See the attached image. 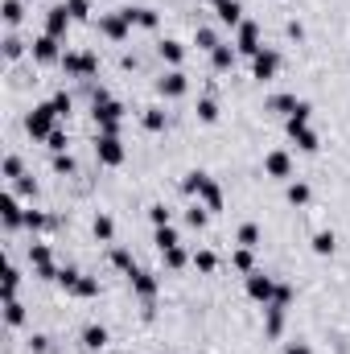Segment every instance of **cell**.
<instances>
[{
  "instance_id": "db71d44e",
  "label": "cell",
  "mask_w": 350,
  "mask_h": 354,
  "mask_svg": "<svg viewBox=\"0 0 350 354\" xmlns=\"http://www.w3.org/2000/svg\"><path fill=\"white\" fill-rule=\"evenodd\" d=\"M45 144H50V148H54V153H66V132H62V128H54V132H50V140H45Z\"/></svg>"
},
{
  "instance_id": "816d5d0a",
  "label": "cell",
  "mask_w": 350,
  "mask_h": 354,
  "mask_svg": "<svg viewBox=\"0 0 350 354\" xmlns=\"http://www.w3.org/2000/svg\"><path fill=\"white\" fill-rule=\"evenodd\" d=\"M50 103H54V111H58V115H70V107H74V99H70L66 91H58V95H54Z\"/></svg>"
},
{
  "instance_id": "52a82bcc",
  "label": "cell",
  "mask_w": 350,
  "mask_h": 354,
  "mask_svg": "<svg viewBox=\"0 0 350 354\" xmlns=\"http://www.w3.org/2000/svg\"><path fill=\"white\" fill-rule=\"evenodd\" d=\"M272 293H276V280L264 276V272H248V297L260 301V305H272Z\"/></svg>"
},
{
  "instance_id": "7c38bea8",
  "label": "cell",
  "mask_w": 350,
  "mask_h": 354,
  "mask_svg": "<svg viewBox=\"0 0 350 354\" xmlns=\"http://www.w3.org/2000/svg\"><path fill=\"white\" fill-rule=\"evenodd\" d=\"M128 21H124V12H107V16H99V33L107 37V41H128Z\"/></svg>"
},
{
  "instance_id": "8992f818",
  "label": "cell",
  "mask_w": 350,
  "mask_h": 354,
  "mask_svg": "<svg viewBox=\"0 0 350 354\" xmlns=\"http://www.w3.org/2000/svg\"><path fill=\"white\" fill-rule=\"evenodd\" d=\"M29 264H33V272H37L41 280H58V264H54V256H50L45 243H33V247H29Z\"/></svg>"
},
{
  "instance_id": "ba28073f",
  "label": "cell",
  "mask_w": 350,
  "mask_h": 354,
  "mask_svg": "<svg viewBox=\"0 0 350 354\" xmlns=\"http://www.w3.org/2000/svg\"><path fill=\"white\" fill-rule=\"evenodd\" d=\"M70 25H74V16L66 12V0H62V4H54V8L45 12V33H50V37H58V41H62Z\"/></svg>"
},
{
  "instance_id": "f35d334b",
  "label": "cell",
  "mask_w": 350,
  "mask_h": 354,
  "mask_svg": "<svg viewBox=\"0 0 350 354\" xmlns=\"http://www.w3.org/2000/svg\"><path fill=\"white\" fill-rule=\"evenodd\" d=\"M17 285H21V272L8 264V268H4V289H0V293H4V301H12V297H17Z\"/></svg>"
},
{
  "instance_id": "1f68e13d",
  "label": "cell",
  "mask_w": 350,
  "mask_h": 354,
  "mask_svg": "<svg viewBox=\"0 0 350 354\" xmlns=\"http://www.w3.org/2000/svg\"><path fill=\"white\" fill-rule=\"evenodd\" d=\"M4 322H8L12 330H17V326H25V305H21L17 297H12V301H4Z\"/></svg>"
},
{
  "instance_id": "bcb514c9",
  "label": "cell",
  "mask_w": 350,
  "mask_h": 354,
  "mask_svg": "<svg viewBox=\"0 0 350 354\" xmlns=\"http://www.w3.org/2000/svg\"><path fill=\"white\" fill-rule=\"evenodd\" d=\"M21 54H25V41H21V37H12V33H8V37H4V58H8V62H12V58H21Z\"/></svg>"
},
{
  "instance_id": "8d00e7d4",
  "label": "cell",
  "mask_w": 350,
  "mask_h": 354,
  "mask_svg": "<svg viewBox=\"0 0 350 354\" xmlns=\"http://www.w3.org/2000/svg\"><path fill=\"white\" fill-rule=\"evenodd\" d=\"M194 268H198V272H206V276H210V272H215V268H219V256H215V252H194Z\"/></svg>"
},
{
  "instance_id": "d4e9b609",
  "label": "cell",
  "mask_w": 350,
  "mask_h": 354,
  "mask_svg": "<svg viewBox=\"0 0 350 354\" xmlns=\"http://www.w3.org/2000/svg\"><path fill=\"white\" fill-rule=\"evenodd\" d=\"M153 243H157V252H169V247H177L182 239H177L173 223H169V227H157V231H153Z\"/></svg>"
},
{
  "instance_id": "603a6c76",
  "label": "cell",
  "mask_w": 350,
  "mask_h": 354,
  "mask_svg": "<svg viewBox=\"0 0 350 354\" xmlns=\"http://www.w3.org/2000/svg\"><path fill=\"white\" fill-rule=\"evenodd\" d=\"M235 58H239V49H235V45H219V49L210 54L215 70H231V66H235Z\"/></svg>"
},
{
  "instance_id": "7dc6e473",
  "label": "cell",
  "mask_w": 350,
  "mask_h": 354,
  "mask_svg": "<svg viewBox=\"0 0 350 354\" xmlns=\"http://www.w3.org/2000/svg\"><path fill=\"white\" fill-rule=\"evenodd\" d=\"M12 194H25V198H37V181H33V177H17V181H12Z\"/></svg>"
},
{
  "instance_id": "f1b7e54d",
  "label": "cell",
  "mask_w": 350,
  "mask_h": 354,
  "mask_svg": "<svg viewBox=\"0 0 350 354\" xmlns=\"http://www.w3.org/2000/svg\"><path fill=\"white\" fill-rule=\"evenodd\" d=\"M0 173H4V181H8V186H12L17 177H25V165H21V157H12V153H8V157H4V165H0Z\"/></svg>"
},
{
  "instance_id": "7402d4cb",
  "label": "cell",
  "mask_w": 350,
  "mask_h": 354,
  "mask_svg": "<svg viewBox=\"0 0 350 354\" xmlns=\"http://www.w3.org/2000/svg\"><path fill=\"white\" fill-rule=\"evenodd\" d=\"M206 177H210V173H202V169H190V173L182 177V194L198 198V194H202V186H206Z\"/></svg>"
},
{
  "instance_id": "d6986e66",
  "label": "cell",
  "mask_w": 350,
  "mask_h": 354,
  "mask_svg": "<svg viewBox=\"0 0 350 354\" xmlns=\"http://www.w3.org/2000/svg\"><path fill=\"white\" fill-rule=\"evenodd\" d=\"M198 202H202L206 210H223V190H219V181H215V177H206V186H202Z\"/></svg>"
},
{
  "instance_id": "6da1fadb",
  "label": "cell",
  "mask_w": 350,
  "mask_h": 354,
  "mask_svg": "<svg viewBox=\"0 0 350 354\" xmlns=\"http://www.w3.org/2000/svg\"><path fill=\"white\" fill-rule=\"evenodd\" d=\"M91 115H95V124H99V132H103V136H120L124 107H120L103 87H95V91H91Z\"/></svg>"
},
{
  "instance_id": "11a10c76",
  "label": "cell",
  "mask_w": 350,
  "mask_h": 354,
  "mask_svg": "<svg viewBox=\"0 0 350 354\" xmlns=\"http://www.w3.org/2000/svg\"><path fill=\"white\" fill-rule=\"evenodd\" d=\"M309 115H314V107H309V103L301 99V103H297V111H293L289 120H301V124H309Z\"/></svg>"
},
{
  "instance_id": "484cf974",
  "label": "cell",
  "mask_w": 350,
  "mask_h": 354,
  "mask_svg": "<svg viewBox=\"0 0 350 354\" xmlns=\"http://www.w3.org/2000/svg\"><path fill=\"white\" fill-rule=\"evenodd\" d=\"M83 346H87V351H103V346H107V330H103V326H87V330H83Z\"/></svg>"
},
{
  "instance_id": "ab89813d",
  "label": "cell",
  "mask_w": 350,
  "mask_h": 354,
  "mask_svg": "<svg viewBox=\"0 0 350 354\" xmlns=\"http://www.w3.org/2000/svg\"><path fill=\"white\" fill-rule=\"evenodd\" d=\"M198 120L202 124H215L219 120V103L215 99H198Z\"/></svg>"
},
{
  "instance_id": "f907efd6",
  "label": "cell",
  "mask_w": 350,
  "mask_h": 354,
  "mask_svg": "<svg viewBox=\"0 0 350 354\" xmlns=\"http://www.w3.org/2000/svg\"><path fill=\"white\" fill-rule=\"evenodd\" d=\"M78 276H83V272H78V268H58V285H62V289H66V293H70V289H74V285H78Z\"/></svg>"
},
{
  "instance_id": "9a60e30c",
  "label": "cell",
  "mask_w": 350,
  "mask_h": 354,
  "mask_svg": "<svg viewBox=\"0 0 350 354\" xmlns=\"http://www.w3.org/2000/svg\"><path fill=\"white\" fill-rule=\"evenodd\" d=\"M264 173H268V177H281V181H285V177H293V157H289L285 148L268 153V157H264Z\"/></svg>"
},
{
  "instance_id": "277c9868",
  "label": "cell",
  "mask_w": 350,
  "mask_h": 354,
  "mask_svg": "<svg viewBox=\"0 0 350 354\" xmlns=\"http://www.w3.org/2000/svg\"><path fill=\"white\" fill-rule=\"evenodd\" d=\"M285 128H289V136H293V144H297L301 153H318V148H322V136H318L309 124H301V120H285Z\"/></svg>"
},
{
  "instance_id": "4fadbf2b",
  "label": "cell",
  "mask_w": 350,
  "mask_h": 354,
  "mask_svg": "<svg viewBox=\"0 0 350 354\" xmlns=\"http://www.w3.org/2000/svg\"><path fill=\"white\" fill-rule=\"evenodd\" d=\"M157 91H161L165 99H182V95L190 91V78H186L182 70H169V74H161V78H157Z\"/></svg>"
},
{
  "instance_id": "30bf717a",
  "label": "cell",
  "mask_w": 350,
  "mask_h": 354,
  "mask_svg": "<svg viewBox=\"0 0 350 354\" xmlns=\"http://www.w3.org/2000/svg\"><path fill=\"white\" fill-rule=\"evenodd\" d=\"M276 70H281V54H276V49H260V54L252 58V74H256L260 82L276 78Z\"/></svg>"
},
{
  "instance_id": "4dcf8cb0",
  "label": "cell",
  "mask_w": 350,
  "mask_h": 354,
  "mask_svg": "<svg viewBox=\"0 0 350 354\" xmlns=\"http://www.w3.org/2000/svg\"><path fill=\"white\" fill-rule=\"evenodd\" d=\"M70 293L83 297V301H91V297H99V280H95V276H78V285H74Z\"/></svg>"
},
{
  "instance_id": "6f0895ef",
  "label": "cell",
  "mask_w": 350,
  "mask_h": 354,
  "mask_svg": "<svg viewBox=\"0 0 350 354\" xmlns=\"http://www.w3.org/2000/svg\"><path fill=\"white\" fill-rule=\"evenodd\" d=\"M33 351H37V354H45V351H50V342H45L41 334H33Z\"/></svg>"
},
{
  "instance_id": "44dd1931",
  "label": "cell",
  "mask_w": 350,
  "mask_h": 354,
  "mask_svg": "<svg viewBox=\"0 0 350 354\" xmlns=\"http://www.w3.org/2000/svg\"><path fill=\"white\" fill-rule=\"evenodd\" d=\"M157 49H161V58H165L169 66H182V58H186V45H182V41H173V37H165Z\"/></svg>"
},
{
  "instance_id": "7bdbcfd3",
  "label": "cell",
  "mask_w": 350,
  "mask_h": 354,
  "mask_svg": "<svg viewBox=\"0 0 350 354\" xmlns=\"http://www.w3.org/2000/svg\"><path fill=\"white\" fill-rule=\"evenodd\" d=\"M149 219H153V227H169V206L165 202H153L149 206Z\"/></svg>"
},
{
  "instance_id": "5bb4252c",
  "label": "cell",
  "mask_w": 350,
  "mask_h": 354,
  "mask_svg": "<svg viewBox=\"0 0 350 354\" xmlns=\"http://www.w3.org/2000/svg\"><path fill=\"white\" fill-rule=\"evenodd\" d=\"M33 58L37 62H62V45H58V37H50V33H41V37H33Z\"/></svg>"
},
{
  "instance_id": "2e32d148",
  "label": "cell",
  "mask_w": 350,
  "mask_h": 354,
  "mask_svg": "<svg viewBox=\"0 0 350 354\" xmlns=\"http://www.w3.org/2000/svg\"><path fill=\"white\" fill-rule=\"evenodd\" d=\"M0 219H4L8 231L25 227V210H21V202H17V194H4V202H0Z\"/></svg>"
},
{
  "instance_id": "8fae6325",
  "label": "cell",
  "mask_w": 350,
  "mask_h": 354,
  "mask_svg": "<svg viewBox=\"0 0 350 354\" xmlns=\"http://www.w3.org/2000/svg\"><path fill=\"white\" fill-rule=\"evenodd\" d=\"M128 280H132V293H136L140 301H153V297H157V289H161V280H157L153 272H144V268H132V272H128Z\"/></svg>"
},
{
  "instance_id": "4316f807",
  "label": "cell",
  "mask_w": 350,
  "mask_h": 354,
  "mask_svg": "<svg viewBox=\"0 0 350 354\" xmlns=\"http://www.w3.org/2000/svg\"><path fill=\"white\" fill-rule=\"evenodd\" d=\"M194 45H198V49H210V54H215V49H219L223 41H219V33H215V29H206V25H202V29H194Z\"/></svg>"
},
{
  "instance_id": "cb8c5ba5",
  "label": "cell",
  "mask_w": 350,
  "mask_h": 354,
  "mask_svg": "<svg viewBox=\"0 0 350 354\" xmlns=\"http://www.w3.org/2000/svg\"><path fill=\"white\" fill-rule=\"evenodd\" d=\"M297 103H301L297 95H272V99H268V111H281V115L289 120V115L297 111Z\"/></svg>"
},
{
  "instance_id": "f6af8a7d",
  "label": "cell",
  "mask_w": 350,
  "mask_h": 354,
  "mask_svg": "<svg viewBox=\"0 0 350 354\" xmlns=\"http://www.w3.org/2000/svg\"><path fill=\"white\" fill-rule=\"evenodd\" d=\"M66 12H70L74 21H87V16H91V0H66Z\"/></svg>"
},
{
  "instance_id": "d6a6232c",
  "label": "cell",
  "mask_w": 350,
  "mask_h": 354,
  "mask_svg": "<svg viewBox=\"0 0 350 354\" xmlns=\"http://www.w3.org/2000/svg\"><path fill=\"white\" fill-rule=\"evenodd\" d=\"M0 16H4V25H21L25 4H21V0H4V4H0Z\"/></svg>"
},
{
  "instance_id": "9c48e42d",
  "label": "cell",
  "mask_w": 350,
  "mask_h": 354,
  "mask_svg": "<svg viewBox=\"0 0 350 354\" xmlns=\"http://www.w3.org/2000/svg\"><path fill=\"white\" fill-rule=\"evenodd\" d=\"M235 49H239V54H248V58H256V54L264 49V45H260V25H256V21H243V25H239Z\"/></svg>"
},
{
  "instance_id": "ac0fdd59",
  "label": "cell",
  "mask_w": 350,
  "mask_h": 354,
  "mask_svg": "<svg viewBox=\"0 0 350 354\" xmlns=\"http://www.w3.org/2000/svg\"><path fill=\"white\" fill-rule=\"evenodd\" d=\"M215 16L223 25H243V4L239 0H215Z\"/></svg>"
},
{
  "instance_id": "d590c367",
  "label": "cell",
  "mask_w": 350,
  "mask_h": 354,
  "mask_svg": "<svg viewBox=\"0 0 350 354\" xmlns=\"http://www.w3.org/2000/svg\"><path fill=\"white\" fill-rule=\"evenodd\" d=\"M334 243H338L334 231H318V235H314V252H318V256H334Z\"/></svg>"
},
{
  "instance_id": "60d3db41",
  "label": "cell",
  "mask_w": 350,
  "mask_h": 354,
  "mask_svg": "<svg viewBox=\"0 0 350 354\" xmlns=\"http://www.w3.org/2000/svg\"><path fill=\"white\" fill-rule=\"evenodd\" d=\"M161 260H165V268H186V260H190V256H186V252H182V243H177V247L161 252Z\"/></svg>"
},
{
  "instance_id": "83f0119b",
  "label": "cell",
  "mask_w": 350,
  "mask_h": 354,
  "mask_svg": "<svg viewBox=\"0 0 350 354\" xmlns=\"http://www.w3.org/2000/svg\"><path fill=\"white\" fill-rule=\"evenodd\" d=\"M140 124H144L149 132H165V107H144Z\"/></svg>"
},
{
  "instance_id": "5b68a950",
  "label": "cell",
  "mask_w": 350,
  "mask_h": 354,
  "mask_svg": "<svg viewBox=\"0 0 350 354\" xmlns=\"http://www.w3.org/2000/svg\"><path fill=\"white\" fill-rule=\"evenodd\" d=\"M95 157H99V165H124V144H120V136H95Z\"/></svg>"
},
{
  "instance_id": "681fc988",
  "label": "cell",
  "mask_w": 350,
  "mask_h": 354,
  "mask_svg": "<svg viewBox=\"0 0 350 354\" xmlns=\"http://www.w3.org/2000/svg\"><path fill=\"white\" fill-rule=\"evenodd\" d=\"M111 264H116L120 272H132V268H136V264H132V256H128L124 247H111Z\"/></svg>"
},
{
  "instance_id": "74e56055",
  "label": "cell",
  "mask_w": 350,
  "mask_h": 354,
  "mask_svg": "<svg viewBox=\"0 0 350 354\" xmlns=\"http://www.w3.org/2000/svg\"><path fill=\"white\" fill-rule=\"evenodd\" d=\"M231 264H235L239 272H256V256H252V247H239V252L231 256Z\"/></svg>"
},
{
  "instance_id": "c3c4849f",
  "label": "cell",
  "mask_w": 350,
  "mask_h": 354,
  "mask_svg": "<svg viewBox=\"0 0 350 354\" xmlns=\"http://www.w3.org/2000/svg\"><path fill=\"white\" fill-rule=\"evenodd\" d=\"M25 227H29V231H45V227H50V219H45L41 210H25Z\"/></svg>"
},
{
  "instance_id": "f546056e",
  "label": "cell",
  "mask_w": 350,
  "mask_h": 354,
  "mask_svg": "<svg viewBox=\"0 0 350 354\" xmlns=\"http://www.w3.org/2000/svg\"><path fill=\"white\" fill-rule=\"evenodd\" d=\"M235 239H239V247H252V252H256V247H260V227H256V223H243Z\"/></svg>"
},
{
  "instance_id": "836d02e7",
  "label": "cell",
  "mask_w": 350,
  "mask_h": 354,
  "mask_svg": "<svg viewBox=\"0 0 350 354\" xmlns=\"http://www.w3.org/2000/svg\"><path fill=\"white\" fill-rule=\"evenodd\" d=\"M285 198H289L293 206H305V202H309V186H305V181H289V190H285Z\"/></svg>"
},
{
  "instance_id": "e0dca14e",
  "label": "cell",
  "mask_w": 350,
  "mask_h": 354,
  "mask_svg": "<svg viewBox=\"0 0 350 354\" xmlns=\"http://www.w3.org/2000/svg\"><path fill=\"white\" fill-rule=\"evenodd\" d=\"M120 12H124L128 25H140V29H157V25H161L157 8H120Z\"/></svg>"
},
{
  "instance_id": "e575fe53",
  "label": "cell",
  "mask_w": 350,
  "mask_h": 354,
  "mask_svg": "<svg viewBox=\"0 0 350 354\" xmlns=\"http://www.w3.org/2000/svg\"><path fill=\"white\" fill-rule=\"evenodd\" d=\"M206 219H210V210H206V206H202V202H194V206H190V210H186V223H190V227H194V231H202V227H206Z\"/></svg>"
},
{
  "instance_id": "7a4b0ae2",
  "label": "cell",
  "mask_w": 350,
  "mask_h": 354,
  "mask_svg": "<svg viewBox=\"0 0 350 354\" xmlns=\"http://www.w3.org/2000/svg\"><path fill=\"white\" fill-rule=\"evenodd\" d=\"M25 128H29L33 140H50V132L58 128V111H54V103H37V107L25 115Z\"/></svg>"
},
{
  "instance_id": "ee69618b",
  "label": "cell",
  "mask_w": 350,
  "mask_h": 354,
  "mask_svg": "<svg viewBox=\"0 0 350 354\" xmlns=\"http://www.w3.org/2000/svg\"><path fill=\"white\" fill-rule=\"evenodd\" d=\"M111 235H116V223H111L107 214H99V219H95V239H103V243H107Z\"/></svg>"
},
{
  "instance_id": "b9f144b4",
  "label": "cell",
  "mask_w": 350,
  "mask_h": 354,
  "mask_svg": "<svg viewBox=\"0 0 350 354\" xmlns=\"http://www.w3.org/2000/svg\"><path fill=\"white\" fill-rule=\"evenodd\" d=\"M54 173L70 177V173H74V157H70V153H54Z\"/></svg>"
},
{
  "instance_id": "ffe728a7",
  "label": "cell",
  "mask_w": 350,
  "mask_h": 354,
  "mask_svg": "<svg viewBox=\"0 0 350 354\" xmlns=\"http://www.w3.org/2000/svg\"><path fill=\"white\" fill-rule=\"evenodd\" d=\"M264 330H268V338H281L285 334V309L281 305H264Z\"/></svg>"
},
{
  "instance_id": "9f6ffc18",
  "label": "cell",
  "mask_w": 350,
  "mask_h": 354,
  "mask_svg": "<svg viewBox=\"0 0 350 354\" xmlns=\"http://www.w3.org/2000/svg\"><path fill=\"white\" fill-rule=\"evenodd\" d=\"M285 354H314V351H309L305 342H289V346H285Z\"/></svg>"
},
{
  "instance_id": "f5cc1de1",
  "label": "cell",
  "mask_w": 350,
  "mask_h": 354,
  "mask_svg": "<svg viewBox=\"0 0 350 354\" xmlns=\"http://www.w3.org/2000/svg\"><path fill=\"white\" fill-rule=\"evenodd\" d=\"M272 305L289 309V305H293V289H289V285H276V293H272Z\"/></svg>"
},
{
  "instance_id": "3957f363",
  "label": "cell",
  "mask_w": 350,
  "mask_h": 354,
  "mask_svg": "<svg viewBox=\"0 0 350 354\" xmlns=\"http://www.w3.org/2000/svg\"><path fill=\"white\" fill-rule=\"evenodd\" d=\"M62 70H66V78H95V74H99V58H95L91 49H83V54H62Z\"/></svg>"
}]
</instances>
